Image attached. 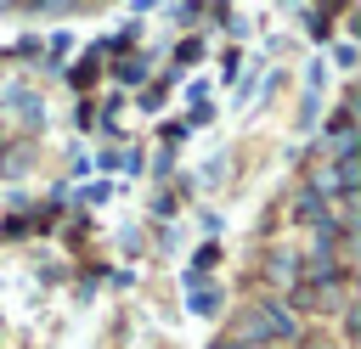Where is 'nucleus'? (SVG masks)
Listing matches in <instances>:
<instances>
[{
  "instance_id": "obj_1",
  "label": "nucleus",
  "mask_w": 361,
  "mask_h": 349,
  "mask_svg": "<svg viewBox=\"0 0 361 349\" xmlns=\"http://www.w3.org/2000/svg\"><path fill=\"white\" fill-rule=\"evenodd\" d=\"M293 338H299V315L282 298H254L231 326V349H271V343H293Z\"/></svg>"
},
{
  "instance_id": "obj_2",
  "label": "nucleus",
  "mask_w": 361,
  "mask_h": 349,
  "mask_svg": "<svg viewBox=\"0 0 361 349\" xmlns=\"http://www.w3.org/2000/svg\"><path fill=\"white\" fill-rule=\"evenodd\" d=\"M265 276H271L282 293H293V287H299V253H293V248H271V259H265Z\"/></svg>"
},
{
  "instance_id": "obj_3",
  "label": "nucleus",
  "mask_w": 361,
  "mask_h": 349,
  "mask_svg": "<svg viewBox=\"0 0 361 349\" xmlns=\"http://www.w3.org/2000/svg\"><path fill=\"white\" fill-rule=\"evenodd\" d=\"M293 220H299V225H316V231H322V225L333 220V208H327V197H322V191H310V186H305V191L293 197Z\"/></svg>"
},
{
  "instance_id": "obj_4",
  "label": "nucleus",
  "mask_w": 361,
  "mask_h": 349,
  "mask_svg": "<svg viewBox=\"0 0 361 349\" xmlns=\"http://www.w3.org/2000/svg\"><path fill=\"white\" fill-rule=\"evenodd\" d=\"M141 73H147V62H118V68H113V79H124V84H135Z\"/></svg>"
},
{
  "instance_id": "obj_5",
  "label": "nucleus",
  "mask_w": 361,
  "mask_h": 349,
  "mask_svg": "<svg viewBox=\"0 0 361 349\" xmlns=\"http://www.w3.org/2000/svg\"><path fill=\"white\" fill-rule=\"evenodd\" d=\"M68 79H73V84H90V79H96V56H85V62H79Z\"/></svg>"
},
{
  "instance_id": "obj_6",
  "label": "nucleus",
  "mask_w": 361,
  "mask_h": 349,
  "mask_svg": "<svg viewBox=\"0 0 361 349\" xmlns=\"http://www.w3.org/2000/svg\"><path fill=\"white\" fill-rule=\"evenodd\" d=\"M305 349H333V343H305Z\"/></svg>"
},
{
  "instance_id": "obj_7",
  "label": "nucleus",
  "mask_w": 361,
  "mask_h": 349,
  "mask_svg": "<svg viewBox=\"0 0 361 349\" xmlns=\"http://www.w3.org/2000/svg\"><path fill=\"white\" fill-rule=\"evenodd\" d=\"M220 349H231V343H220Z\"/></svg>"
}]
</instances>
